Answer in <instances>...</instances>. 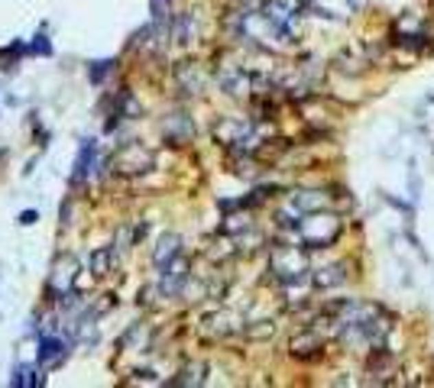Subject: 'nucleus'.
<instances>
[{"label": "nucleus", "instance_id": "nucleus-12", "mask_svg": "<svg viewBox=\"0 0 434 388\" xmlns=\"http://www.w3.org/2000/svg\"><path fill=\"white\" fill-rule=\"evenodd\" d=\"M111 65H114V62H94V69H91V81H94V84H101V81L111 75Z\"/></svg>", "mask_w": 434, "mask_h": 388}, {"label": "nucleus", "instance_id": "nucleus-5", "mask_svg": "<svg viewBox=\"0 0 434 388\" xmlns=\"http://www.w3.org/2000/svg\"><path fill=\"white\" fill-rule=\"evenodd\" d=\"M328 204V197L321 191H301L295 194L292 201H288V210H295V214H308V210H321V207Z\"/></svg>", "mask_w": 434, "mask_h": 388}, {"label": "nucleus", "instance_id": "nucleus-3", "mask_svg": "<svg viewBox=\"0 0 434 388\" xmlns=\"http://www.w3.org/2000/svg\"><path fill=\"white\" fill-rule=\"evenodd\" d=\"M220 143H227V146H237V143H250V123H243V120H224V123L214 130Z\"/></svg>", "mask_w": 434, "mask_h": 388}, {"label": "nucleus", "instance_id": "nucleus-9", "mask_svg": "<svg viewBox=\"0 0 434 388\" xmlns=\"http://www.w3.org/2000/svg\"><path fill=\"white\" fill-rule=\"evenodd\" d=\"M179 81H182V84H188V88H192V94H198L201 88H205V75L194 69V65H182V69H179Z\"/></svg>", "mask_w": 434, "mask_h": 388}, {"label": "nucleus", "instance_id": "nucleus-2", "mask_svg": "<svg viewBox=\"0 0 434 388\" xmlns=\"http://www.w3.org/2000/svg\"><path fill=\"white\" fill-rule=\"evenodd\" d=\"M288 350H292V356L301 359V363H315V359H321V353H324V340L318 337V330H301L298 337H292Z\"/></svg>", "mask_w": 434, "mask_h": 388}, {"label": "nucleus", "instance_id": "nucleus-15", "mask_svg": "<svg viewBox=\"0 0 434 388\" xmlns=\"http://www.w3.org/2000/svg\"><path fill=\"white\" fill-rule=\"evenodd\" d=\"M165 7H169V0H152V16L162 20V16H165Z\"/></svg>", "mask_w": 434, "mask_h": 388}, {"label": "nucleus", "instance_id": "nucleus-7", "mask_svg": "<svg viewBox=\"0 0 434 388\" xmlns=\"http://www.w3.org/2000/svg\"><path fill=\"white\" fill-rule=\"evenodd\" d=\"M179 243H182V240H179L175 233H169V237H162V240H159V246H156V252H152V259H156V265H159V269L179 256Z\"/></svg>", "mask_w": 434, "mask_h": 388}, {"label": "nucleus", "instance_id": "nucleus-14", "mask_svg": "<svg viewBox=\"0 0 434 388\" xmlns=\"http://www.w3.org/2000/svg\"><path fill=\"white\" fill-rule=\"evenodd\" d=\"M409 188H411V197H418V171H415V162L409 165Z\"/></svg>", "mask_w": 434, "mask_h": 388}, {"label": "nucleus", "instance_id": "nucleus-17", "mask_svg": "<svg viewBox=\"0 0 434 388\" xmlns=\"http://www.w3.org/2000/svg\"><path fill=\"white\" fill-rule=\"evenodd\" d=\"M347 3H350V7H354V10H360V7H363L366 0H347Z\"/></svg>", "mask_w": 434, "mask_h": 388}, {"label": "nucleus", "instance_id": "nucleus-11", "mask_svg": "<svg viewBox=\"0 0 434 388\" xmlns=\"http://www.w3.org/2000/svg\"><path fill=\"white\" fill-rule=\"evenodd\" d=\"M107 265H111V252H107V250H98V252L91 256V272H94V275H104V272H107Z\"/></svg>", "mask_w": 434, "mask_h": 388}, {"label": "nucleus", "instance_id": "nucleus-13", "mask_svg": "<svg viewBox=\"0 0 434 388\" xmlns=\"http://www.w3.org/2000/svg\"><path fill=\"white\" fill-rule=\"evenodd\" d=\"M273 330H275V327L269 324V320H260V327H250L247 333H250L253 340H263V337H273Z\"/></svg>", "mask_w": 434, "mask_h": 388}, {"label": "nucleus", "instance_id": "nucleus-10", "mask_svg": "<svg viewBox=\"0 0 434 388\" xmlns=\"http://www.w3.org/2000/svg\"><path fill=\"white\" fill-rule=\"evenodd\" d=\"M205 369H207V365H201V363L188 365V369L182 372L185 378H179V382H182V385H201V382H205V378H201V372H205Z\"/></svg>", "mask_w": 434, "mask_h": 388}, {"label": "nucleus", "instance_id": "nucleus-16", "mask_svg": "<svg viewBox=\"0 0 434 388\" xmlns=\"http://www.w3.org/2000/svg\"><path fill=\"white\" fill-rule=\"evenodd\" d=\"M36 220V210H30V214H23V217H20V223H33Z\"/></svg>", "mask_w": 434, "mask_h": 388}, {"label": "nucleus", "instance_id": "nucleus-1", "mask_svg": "<svg viewBox=\"0 0 434 388\" xmlns=\"http://www.w3.org/2000/svg\"><path fill=\"white\" fill-rule=\"evenodd\" d=\"M295 233L301 240V250H324L328 243L341 237V220L331 214H301L295 223Z\"/></svg>", "mask_w": 434, "mask_h": 388}, {"label": "nucleus", "instance_id": "nucleus-6", "mask_svg": "<svg viewBox=\"0 0 434 388\" xmlns=\"http://www.w3.org/2000/svg\"><path fill=\"white\" fill-rule=\"evenodd\" d=\"M65 359V343L58 340V337H46L43 340V350H39V363L43 365H56Z\"/></svg>", "mask_w": 434, "mask_h": 388}, {"label": "nucleus", "instance_id": "nucleus-8", "mask_svg": "<svg viewBox=\"0 0 434 388\" xmlns=\"http://www.w3.org/2000/svg\"><path fill=\"white\" fill-rule=\"evenodd\" d=\"M91 162H94V139H84L81 156H78V162H75V182H81V178L91 171Z\"/></svg>", "mask_w": 434, "mask_h": 388}, {"label": "nucleus", "instance_id": "nucleus-4", "mask_svg": "<svg viewBox=\"0 0 434 388\" xmlns=\"http://www.w3.org/2000/svg\"><path fill=\"white\" fill-rule=\"evenodd\" d=\"M347 282V265H328V269H318L311 275V285L315 288H337Z\"/></svg>", "mask_w": 434, "mask_h": 388}]
</instances>
